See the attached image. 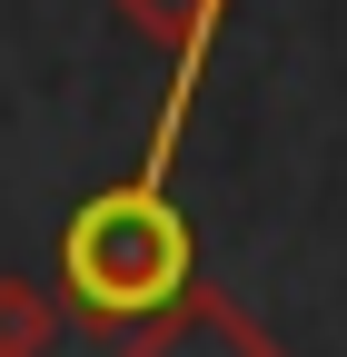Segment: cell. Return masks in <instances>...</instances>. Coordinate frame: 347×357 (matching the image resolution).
<instances>
[{"label":"cell","mask_w":347,"mask_h":357,"mask_svg":"<svg viewBox=\"0 0 347 357\" xmlns=\"http://www.w3.org/2000/svg\"><path fill=\"white\" fill-rule=\"evenodd\" d=\"M70 268H79V288H90L100 307H149V298H169V278H179V218L149 208V199H109V208L79 218Z\"/></svg>","instance_id":"1"}]
</instances>
